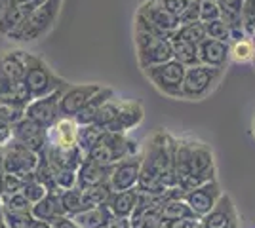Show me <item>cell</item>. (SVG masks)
Instances as JSON below:
<instances>
[{"label":"cell","mask_w":255,"mask_h":228,"mask_svg":"<svg viewBox=\"0 0 255 228\" xmlns=\"http://www.w3.org/2000/svg\"><path fill=\"white\" fill-rule=\"evenodd\" d=\"M173 186H177L175 137L164 130L154 131L143 152L137 190L141 194L162 196Z\"/></svg>","instance_id":"obj_1"},{"label":"cell","mask_w":255,"mask_h":228,"mask_svg":"<svg viewBox=\"0 0 255 228\" xmlns=\"http://www.w3.org/2000/svg\"><path fill=\"white\" fill-rule=\"evenodd\" d=\"M175 177L183 192L215 181V160L210 145L191 137H175Z\"/></svg>","instance_id":"obj_2"},{"label":"cell","mask_w":255,"mask_h":228,"mask_svg":"<svg viewBox=\"0 0 255 228\" xmlns=\"http://www.w3.org/2000/svg\"><path fill=\"white\" fill-rule=\"evenodd\" d=\"M25 63H27V71H25V86L29 89V95L32 99L44 97V95H50L53 91L67 87L69 84L65 82L63 78L53 73L52 69L48 67V63L36 57L32 54H25Z\"/></svg>","instance_id":"obj_3"},{"label":"cell","mask_w":255,"mask_h":228,"mask_svg":"<svg viewBox=\"0 0 255 228\" xmlns=\"http://www.w3.org/2000/svg\"><path fill=\"white\" fill-rule=\"evenodd\" d=\"M139 154L137 141L126 137V133L105 131L96 147L88 152V158L101 165H115L117 162Z\"/></svg>","instance_id":"obj_4"},{"label":"cell","mask_w":255,"mask_h":228,"mask_svg":"<svg viewBox=\"0 0 255 228\" xmlns=\"http://www.w3.org/2000/svg\"><path fill=\"white\" fill-rule=\"evenodd\" d=\"M225 75V69L210 67L198 63V65L187 67L185 80H183V99L187 101H202L213 89L219 86L221 78Z\"/></svg>","instance_id":"obj_5"},{"label":"cell","mask_w":255,"mask_h":228,"mask_svg":"<svg viewBox=\"0 0 255 228\" xmlns=\"http://www.w3.org/2000/svg\"><path fill=\"white\" fill-rule=\"evenodd\" d=\"M187 67L179 63L177 59H170L160 65L147 67L143 75L149 78V82L164 93L166 97L171 99H183V80H185Z\"/></svg>","instance_id":"obj_6"},{"label":"cell","mask_w":255,"mask_h":228,"mask_svg":"<svg viewBox=\"0 0 255 228\" xmlns=\"http://www.w3.org/2000/svg\"><path fill=\"white\" fill-rule=\"evenodd\" d=\"M133 42H135V54H137V63L141 71L173 59L170 38H162L143 31H133Z\"/></svg>","instance_id":"obj_7"},{"label":"cell","mask_w":255,"mask_h":228,"mask_svg":"<svg viewBox=\"0 0 255 228\" xmlns=\"http://www.w3.org/2000/svg\"><path fill=\"white\" fill-rule=\"evenodd\" d=\"M0 154H2V162H4L6 173L17 175V177H23V179L32 177L36 165L40 162V154L38 152L23 147V145H19L13 139L8 145L0 147Z\"/></svg>","instance_id":"obj_8"},{"label":"cell","mask_w":255,"mask_h":228,"mask_svg":"<svg viewBox=\"0 0 255 228\" xmlns=\"http://www.w3.org/2000/svg\"><path fill=\"white\" fill-rule=\"evenodd\" d=\"M67 87H61V89L53 91V93H50V95L32 99L31 103L25 107V116H27L29 120H32L34 124L42 126L44 130L52 128L53 124L57 122V118L61 116L59 103H61V97H63V93Z\"/></svg>","instance_id":"obj_9"},{"label":"cell","mask_w":255,"mask_h":228,"mask_svg":"<svg viewBox=\"0 0 255 228\" xmlns=\"http://www.w3.org/2000/svg\"><path fill=\"white\" fill-rule=\"evenodd\" d=\"M141 163H143V154H135L117 162L111 167V177H109V186L113 192H124L137 188L139 175H141Z\"/></svg>","instance_id":"obj_10"},{"label":"cell","mask_w":255,"mask_h":228,"mask_svg":"<svg viewBox=\"0 0 255 228\" xmlns=\"http://www.w3.org/2000/svg\"><path fill=\"white\" fill-rule=\"evenodd\" d=\"M223 196L221 192V186L215 181H210V183H204V185L196 186L192 190H187L183 194V200L192 207V211L198 215V217H204L206 213H210L215 204L219 202V198Z\"/></svg>","instance_id":"obj_11"},{"label":"cell","mask_w":255,"mask_h":228,"mask_svg":"<svg viewBox=\"0 0 255 228\" xmlns=\"http://www.w3.org/2000/svg\"><path fill=\"white\" fill-rule=\"evenodd\" d=\"M11 137L13 141H17L19 145L31 149L34 152H44L46 145H48V135L42 126L34 124L32 120H29L27 116H23L19 122L11 124Z\"/></svg>","instance_id":"obj_12"},{"label":"cell","mask_w":255,"mask_h":228,"mask_svg":"<svg viewBox=\"0 0 255 228\" xmlns=\"http://www.w3.org/2000/svg\"><path fill=\"white\" fill-rule=\"evenodd\" d=\"M137 13L141 17H145L149 23H152L156 29L164 31V33H175L179 29V17H175L173 13L166 10L162 0H145L139 6Z\"/></svg>","instance_id":"obj_13"},{"label":"cell","mask_w":255,"mask_h":228,"mask_svg":"<svg viewBox=\"0 0 255 228\" xmlns=\"http://www.w3.org/2000/svg\"><path fill=\"white\" fill-rule=\"evenodd\" d=\"M99 89H101V84H76V86H69L65 89L61 103H59L61 116L75 118L76 112L82 109Z\"/></svg>","instance_id":"obj_14"},{"label":"cell","mask_w":255,"mask_h":228,"mask_svg":"<svg viewBox=\"0 0 255 228\" xmlns=\"http://www.w3.org/2000/svg\"><path fill=\"white\" fill-rule=\"evenodd\" d=\"M204 228H238V213L233 198L223 194L210 213L202 217Z\"/></svg>","instance_id":"obj_15"},{"label":"cell","mask_w":255,"mask_h":228,"mask_svg":"<svg viewBox=\"0 0 255 228\" xmlns=\"http://www.w3.org/2000/svg\"><path fill=\"white\" fill-rule=\"evenodd\" d=\"M145 118V109L139 101H129V99H118V112L115 122L107 131L115 133H126V131L137 128Z\"/></svg>","instance_id":"obj_16"},{"label":"cell","mask_w":255,"mask_h":228,"mask_svg":"<svg viewBox=\"0 0 255 228\" xmlns=\"http://www.w3.org/2000/svg\"><path fill=\"white\" fill-rule=\"evenodd\" d=\"M78 124L71 116H59L52 128L46 130L48 135V147L55 149H73L76 147V135H78Z\"/></svg>","instance_id":"obj_17"},{"label":"cell","mask_w":255,"mask_h":228,"mask_svg":"<svg viewBox=\"0 0 255 228\" xmlns=\"http://www.w3.org/2000/svg\"><path fill=\"white\" fill-rule=\"evenodd\" d=\"M198 57H200V63L204 65L225 69L231 59V42L206 38L204 42L198 44Z\"/></svg>","instance_id":"obj_18"},{"label":"cell","mask_w":255,"mask_h":228,"mask_svg":"<svg viewBox=\"0 0 255 228\" xmlns=\"http://www.w3.org/2000/svg\"><path fill=\"white\" fill-rule=\"evenodd\" d=\"M111 167L113 165H101V163L94 162L86 156V160L80 163L78 167V181L76 186L78 188H92V186L109 185V177H111Z\"/></svg>","instance_id":"obj_19"},{"label":"cell","mask_w":255,"mask_h":228,"mask_svg":"<svg viewBox=\"0 0 255 228\" xmlns=\"http://www.w3.org/2000/svg\"><path fill=\"white\" fill-rule=\"evenodd\" d=\"M221 19L231 29V42L246 38L244 31V0H227L221 6Z\"/></svg>","instance_id":"obj_20"},{"label":"cell","mask_w":255,"mask_h":228,"mask_svg":"<svg viewBox=\"0 0 255 228\" xmlns=\"http://www.w3.org/2000/svg\"><path fill=\"white\" fill-rule=\"evenodd\" d=\"M61 190H52L44 196L40 202L32 204L31 213L36 221H46V223H53L55 219L63 217L65 209L63 204H61V196H59Z\"/></svg>","instance_id":"obj_21"},{"label":"cell","mask_w":255,"mask_h":228,"mask_svg":"<svg viewBox=\"0 0 255 228\" xmlns=\"http://www.w3.org/2000/svg\"><path fill=\"white\" fill-rule=\"evenodd\" d=\"M25 54L27 52L13 50V52H6V54L0 55V73L13 84L25 82V71H27Z\"/></svg>","instance_id":"obj_22"},{"label":"cell","mask_w":255,"mask_h":228,"mask_svg":"<svg viewBox=\"0 0 255 228\" xmlns=\"http://www.w3.org/2000/svg\"><path fill=\"white\" fill-rule=\"evenodd\" d=\"M46 158L52 167H67V169H76L80 167V163L86 160V154L78 147L73 149H55L46 145Z\"/></svg>","instance_id":"obj_23"},{"label":"cell","mask_w":255,"mask_h":228,"mask_svg":"<svg viewBox=\"0 0 255 228\" xmlns=\"http://www.w3.org/2000/svg\"><path fill=\"white\" fill-rule=\"evenodd\" d=\"M139 204V190L131 188V190H124V192H113L109 196L107 207L115 217L129 219L133 215L135 207Z\"/></svg>","instance_id":"obj_24"},{"label":"cell","mask_w":255,"mask_h":228,"mask_svg":"<svg viewBox=\"0 0 255 228\" xmlns=\"http://www.w3.org/2000/svg\"><path fill=\"white\" fill-rule=\"evenodd\" d=\"M117 97V93H115V89L109 86H101V89L97 91L94 97L90 99L88 103H86L82 109L76 112V124L78 126H88V124H94V120H96V114L97 110L101 109L103 105H105L109 99Z\"/></svg>","instance_id":"obj_25"},{"label":"cell","mask_w":255,"mask_h":228,"mask_svg":"<svg viewBox=\"0 0 255 228\" xmlns=\"http://www.w3.org/2000/svg\"><path fill=\"white\" fill-rule=\"evenodd\" d=\"M170 42H171V50H173V59H177L185 67H192L200 63L198 44L191 42V40H187V38H183V36H179V34L175 33H171Z\"/></svg>","instance_id":"obj_26"},{"label":"cell","mask_w":255,"mask_h":228,"mask_svg":"<svg viewBox=\"0 0 255 228\" xmlns=\"http://www.w3.org/2000/svg\"><path fill=\"white\" fill-rule=\"evenodd\" d=\"M160 217H162L164 223L179 221V219H202L192 211V207L183 198H170V200H166V196H164V204L160 206Z\"/></svg>","instance_id":"obj_27"},{"label":"cell","mask_w":255,"mask_h":228,"mask_svg":"<svg viewBox=\"0 0 255 228\" xmlns=\"http://www.w3.org/2000/svg\"><path fill=\"white\" fill-rule=\"evenodd\" d=\"M111 215H113V213L109 211V207L99 206V207L84 209V211H78L75 215H71V219H73L80 228H103Z\"/></svg>","instance_id":"obj_28"},{"label":"cell","mask_w":255,"mask_h":228,"mask_svg":"<svg viewBox=\"0 0 255 228\" xmlns=\"http://www.w3.org/2000/svg\"><path fill=\"white\" fill-rule=\"evenodd\" d=\"M103 133H105V130L97 128L96 124L80 126V128H78V135H76V147L88 156V152L92 151L97 143H99V139L103 137Z\"/></svg>","instance_id":"obj_29"},{"label":"cell","mask_w":255,"mask_h":228,"mask_svg":"<svg viewBox=\"0 0 255 228\" xmlns=\"http://www.w3.org/2000/svg\"><path fill=\"white\" fill-rule=\"evenodd\" d=\"M255 57V42L252 36L231 42V59L236 63H248Z\"/></svg>","instance_id":"obj_30"},{"label":"cell","mask_w":255,"mask_h":228,"mask_svg":"<svg viewBox=\"0 0 255 228\" xmlns=\"http://www.w3.org/2000/svg\"><path fill=\"white\" fill-rule=\"evenodd\" d=\"M113 194L111 186L101 185V186H92V188H82V200H84L86 209L90 207H99L107 206L109 202V196Z\"/></svg>","instance_id":"obj_31"},{"label":"cell","mask_w":255,"mask_h":228,"mask_svg":"<svg viewBox=\"0 0 255 228\" xmlns=\"http://www.w3.org/2000/svg\"><path fill=\"white\" fill-rule=\"evenodd\" d=\"M61 196V204H63V209H65V215H75L78 211H84L86 206H84V200H82V188H71V190H61L59 192Z\"/></svg>","instance_id":"obj_32"},{"label":"cell","mask_w":255,"mask_h":228,"mask_svg":"<svg viewBox=\"0 0 255 228\" xmlns=\"http://www.w3.org/2000/svg\"><path fill=\"white\" fill-rule=\"evenodd\" d=\"M117 112H118V97L109 99L105 105L97 110L94 124H96L97 128H101V130L107 131L111 128V124L115 122V118H117Z\"/></svg>","instance_id":"obj_33"},{"label":"cell","mask_w":255,"mask_h":228,"mask_svg":"<svg viewBox=\"0 0 255 228\" xmlns=\"http://www.w3.org/2000/svg\"><path fill=\"white\" fill-rule=\"evenodd\" d=\"M34 223L31 211H11L4 209V225L8 228H29Z\"/></svg>","instance_id":"obj_34"},{"label":"cell","mask_w":255,"mask_h":228,"mask_svg":"<svg viewBox=\"0 0 255 228\" xmlns=\"http://www.w3.org/2000/svg\"><path fill=\"white\" fill-rule=\"evenodd\" d=\"M0 204L4 209H11V211H31L32 204L27 200V196L23 192H11V194L0 196Z\"/></svg>","instance_id":"obj_35"},{"label":"cell","mask_w":255,"mask_h":228,"mask_svg":"<svg viewBox=\"0 0 255 228\" xmlns=\"http://www.w3.org/2000/svg\"><path fill=\"white\" fill-rule=\"evenodd\" d=\"M175 34H179L183 38L191 40L194 44H200L208 38L206 34V27H204L202 21H196V23H189V25H179V29L175 31Z\"/></svg>","instance_id":"obj_36"},{"label":"cell","mask_w":255,"mask_h":228,"mask_svg":"<svg viewBox=\"0 0 255 228\" xmlns=\"http://www.w3.org/2000/svg\"><path fill=\"white\" fill-rule=\"evenodd\" d=\"M53 177H55V186L59 190H71L76 186L78 181V175L76 169H67V167H52Z\"/></svg>","instance_id":"obj_37"},{"label":"cell","mask_w":255,"mask_h":228,"mask_svg":"<svg viewBox=\"0 0 255 228\" xmlns=\"http://www.w3.org/2000/svg\"><path fill=\"white\" fill-rule=\"evenodd\" d=\"M204 27H206L208 38L221 40V42H231V29L227 27V23H225L223 19H215V21L204 23Z\"/></svg>","instance_id":"obj_38"},{"label":"cell","mask_w":255,"mask_h":228,"mask_svg":"<svg viewBox=\"0 0 255 228\" xmlns=\"http://www.w3.org/2000/svg\"><path fill=\"white\" fill-rule=\"evenodd\" d=\"M23 194L27 196V200L31 204H36V202H40L44 196L48 194V188L44 185H40L34 177H31V179H27V183L23 186Z\"/></svg>","instance_id":"obj_39"},{"label":"cell","mask_w":255,"mask_h":228,"mask_svg":"<svg viewBox=\"0 0 255 228\" xmlns=\"http://www.w3.org/2000/svg\"><path fill=\"white\" fill-rule=\"evenodd\" d=\"M200 10H202V0H191L187 10L181 13L179 25H189V23L200 21Z\"/></svg>","instance_id":"obj_40"},{"label":"cell","mask_w":255,"mask_h":228,"mask_svg":"<svg viewBox=\"0 0 255 228\" xmlns=\"http://www.w3.org/2000/svg\"><path fill=\"white\" fill-rule=\"evenodd\" d=\"M244 31L248 36L255 34V0H244Z\"/></svg>","instance_id":"obj_41"},{"label":"cell","mask_w":255,"mask_h":228,"mask_svg":"<svg viewBox=\"0 0 255 228\" xmlns=\"http://www.w3.org/2000/svg\"><path fill=\"white\" fill-rule=\"evenodd\" d=\"M215 19H221V8L213 2H204L202 0V10H200V21H215Z\"/></svg>","instance_id":"obj_42"},{"label":"cell","mask_w":255,"mask_h":228,"mask_svg":"<svg viewBox=\"0 0 255 228\" xmlns=\"http://www.w3.org/2000/svg\"><path fill=\"white\" fill-rule=\"evenodd\" d=\"M25 116V109H17V107H8V105H0V118L15 124Z\"/></svg>","instance_id":"obj_43"},{"label":"cell","mask_w":255,"mask_h":228,"mask_svg":"<svg viewBox=\"0 0 255 228\" xmlns=\"http://www.w3.org/2000/svg\"><path fill=\"white\" fill-rule=\"evenodd\" d=\"M164 228H204L202 219H179V221H168Z\"/></svg>","instance_id":"obj_44"},{"label":"cell","mask_w":255,"mask_h":228,"mask_svg":"<svg viewBox=\"0 0 255 228\" xmlns=\"http://www.w3.org/2000/svg\"><path fill=\"white\" fill-rule=\"evenodd\" d=\"M162 2H164L166 10L173 13L175 17H181V13L187 10V6L191 4V0H162Z\"/></svg>","instance_id":"obj_45"},{"label":"cell","mask_w":255,"mask_h":228,"mask_svg":"<svg viewBox=\"0 0 255 228\" xmlns=\"http://www.w3.org/2000/svg\"><path fill=\"white\" fill-rule=\"evenodd\" d=\"M11 139H13V137H11V124L0 118V147L8 145Z\"/></svg>","instance_id":"obj_46"},{"label":"cell","mask_w":255,"mask_h":228,"mask_svg":"<svg viewBox=\"0 0 255 228\" xmlns=\"http://www.w3.org/2000/svg\"><path fill=\"white\" fill-rule=\"evenodd\" d=\"M103 228H131V223H129V219H122V217L111 215Z\"/></svg>","instance_id":"obj_47"},{"label":"cell","mask_w":255,"mask_h":228,"mask_svg":"<svg viewBox=\"0 0 255 228\" xmlns=\"http://www.w3.org/2000/svg\"><path fill=\"white\" fill-rule=\"evenodd\" d=\"M52 228H80L76 225L73 219L69 217V215H63V217L55 219L52 223Z\"/></svg>","instance_id":"obj_48"},{"label":"cell","mask_w":255,"mask_h":228,"mask_svg":"<svg viewBox=\"0 0 255 228\" xmlns=\"http://www.w3.org/2000/svg\"><path fill=\"white\" fill-rule=\"evenodd\" d=\"M4 177H6V169H4L2 154H0V196H2V192H4Z\"/></svg>","instance_id":"obj_49"},{"label":"cell","mask_w":255,"mask_h":228,"mask_svg":"<svg viewBox=\"0 0 255 228\" xmlns=\"http://www.w3.org/2000/svg\"><path fill=\"white\" fill-rule=\"evenodd\" d=\"M29 228H52V223H46V221H36V219H34V223H32Z\"/></svg>","instance_id":"obj_50"},{"label":"cell","mask_w":255,"mask_h":228,"mask_svg":"<svg viewBox=\"0 0 255 228\" xmlns=\"http://www.w3.org/2000/svg\"><path fill=\"white\" fill-rule=\"evenodd\" d=\"M204 2H213V4H217V6H221L223 2H227V0H204Z\"/></svg>","instance_id":"obj_51"},{"label":"cell","mask_w":255,"mask_h":228,"mask_svg":"<svg viewBox=\"0 0 255 228\" xmlns=\"http://www.w3.org/2000/svg\"><path fill=\"white\" fill-rule=\"evenodd\" d=\"M4 223V207H2V204H0V225Z\"/></svg>","instance_id":"obj_52"},{"label":"cell","mask_w":255,"mask_h":228,"mask_svg":"<svg viewBox=\"0 0 255 228\" xmlns=\"http://www.w3.org/2000/svg\"><path fill=\"white\" fill-rule=\"evenodd\" d=\"M0 228H8V227H6V225H4V223H2V225H0Z\"/></svg>","instance_id":"obj_53"},{"label":"cell","mask_w":255,"mask_h":228,"mask_svg":"<svg viewBox=\"0 0 255 228\" xmlns=\"http://www.w3.org/2000/svg\"><path fill=\"white\" fill-rule=\"evenodd\" d=\"M254 135H255V118H254Z\"/></svg>","instance_id":"obj_54"}]
</instances>
